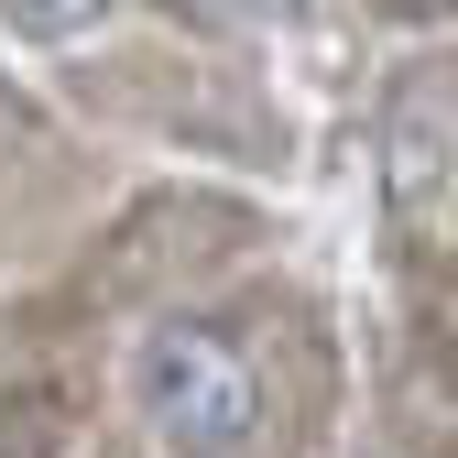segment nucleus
Returning <instances> with one entry per match:
<instances>
[{
  "label": "nucleus",
  "instance_id": "1",
  "mask_svg": "<svg viewBox=\"0 0 458 458\" xmlns=\"http://www.w3.org/2000/svg\"><path fill=\"white\" fill-rule=\"evenodd\" d=\"M131 415L153 426L164 458H251L262 447V415H273V393H262V360L241 350L229 327L208 317H164L131 338Z\"/></svg>",
  "mask_w": 458,
  "mask_h": 458
},
{
  "label": "nucleus",
  "instance_id": "2",
  "mask_svg": "<svg viewBox=\"0 0 458 458\" xmlns=\"http://www.w3.org/2000/svg\"><path fill=\"white\" fill-rule=\"evenodd\" d=\"M447 186H458V98L447 88H404V109H393V208L437 218Z\"/></svg>",
  "mask_w": 458,
  "mask_h": 458
},
{
  "label": "nucleus",
  "instance_id": "3",
  "mask_svg": "<svg viewBox=\"0 0 458 458\" xmlns=\"http://www.w3.org/2000/svg\"><path fill=\"white\" fill-rule=\"evenodd\" d=\"M0 12H12L22 33H77V22L98 12V0H0Z\"/></svg>",
  "mask_w": 458,
  "mask_h": 458
},
{
  "label": "nucleus",
  "instance_id": "4",
  "mask_svg": "<svg viewBox=\"0 0 458 458\" xmlns=\"http://www.w3.org/2000/svg\"><path fill=\"white\" fill-rule=\"evenodd\" d=\"M229 12H295V0H229Z\"/></svg>",
  "mask_w": 458,
  "mask_h": 458
},
{
  "label": "nucleus",
  "instance_id": "5",
  "mask_svg": "<svg viewBox=\"0 0 458 458\" xmlns=\"http://www.w3.org/2000/svg\"><path fill=\"white\" fill-rule=\"evenodd\" d=\"M371 458H382V447H371Z\"/></svg>",
  "mask_w": 458,
  "mask_h": 458
}]
</instances>
